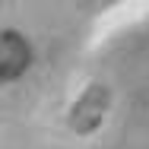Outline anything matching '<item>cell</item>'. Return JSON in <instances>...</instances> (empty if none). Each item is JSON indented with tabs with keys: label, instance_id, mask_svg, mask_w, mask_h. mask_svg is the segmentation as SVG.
I'll return each instance as SVG.
<instances>
[{
	"label": "cell",
	"instance_id": "cell-1",
	"mask_svg": "<svg viewBox=\"0 0 149 149\" xmlns=\"http://www.w3.org/2000/svg\"><path fill=\"white\" fill-rule=\"evenodd\" d=\"M29 45L22 41V35L13 29H6L3 35H0V76L10 83V79H16L26 67H29Z\"/></svg>",
	"mask_w": 149,
	"mask_h": 149
}]
</instances>
